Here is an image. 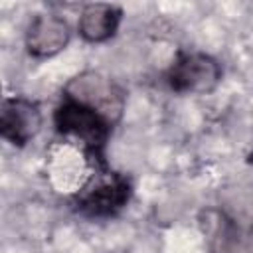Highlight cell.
I'll return each mask as SVG.
<instances>
[{
  "label": "cell",
  "instance_id": "1",
  "mask_svg": "<svg viewBox=\"0 0 253 253\" xmlns=\"http://www.w3.org/2000/svg\"><path fill=\"white\" fill-rule=\"evenodd\" d=\"M55 126L61 134L81 142L83 148L95 158H99V152L109 134V123L93 109L75 101H67L57 107Z\"/></svg>",
  "mask_w": 253,
  "mask_h": 253
},
{
  "label": "cell",
  "instance_id": "2",
  "mask_svg": "<svg viewBox=\"0 0 253 253\" xmlns=\"http://www.w3.org/2000/svg\"><path fill=\"white\" fill-rule=\"evenodd\" d=\"M130 198V184L125 176L117 172L95 174L93 182L83 188L77 198V208L89 217H109L115 215Z\"/></svg>",
  "mask_w": 253,
  "mask_h": 253
},
{
  "label": "cell",
  "instance_id": "3",
  "mask_svg": "<svg viewBox=\"0 0 253 253\" xmlns=\"http://www.w3.org/2000/svg\"><path fill=\"white\" fill-rule=\"evenodd\" d=\"M69 101L81 103L101 115L109 125L119 119L123 111V91L99 73H85L67 85Z\"/></svg>",
  "mask_w": 253,
  "mask_h": 253
},
{
  "label": "cell",
  "instance_id": "4",
  "mask_svg": "<svg viewBox=\"0 0 253 253\" xmlns=\"http://www.w3.org/2000/svg\"><path fill=\"white\" fill-rule=\"evenodd\" d=\"M221 77L217 61L204 53H186L168 71V83L178 93H208Z\"/></svg>",
  "mask_w": 253,
  "mask_h": 253
},
{
  "label": "cell",
  "instance_id": "5",
  "mask_svg": "<svg viewBox=\"0 0 253 253\" xmlns=\"http://www.w3.org/2000/svg\"><path fill=\"white\" fill-rule=\"evenodd\" d=\"M42 117L38 107L26 99H8L2 105V136L12 144H26L40 128Z\"/></svg>",
  "mask_w": 253,
  "mask_h": 253
},
{
  "label": "cell",
  "instance_id": "6",
  "mask_svg": "<svg viewBox=\"0 0 253 253\" xmlns=\"http://www.w3.org/2000/svg\"><path fill=\"white\" fill-rule=\"evenodd\" d=\"M67 40H69L67 24L59 16L43 14L32 22L28 36H26V45L32 55L47 57L63 49Z\"/></svg>",
  "mask_w": 253,
  "mask_h": 253
},
{
  "label": "cell",
  "instance_id": "7",
  "mask_svg": "<svg viewBox=\"0 0 253 253\" xmlns=\"http://www.w3.org/2000/svg\"><path fill=\"white\" fill-rule=\"evenodd\" d=\"M121 22V10L113 4H89L79 18V34L87 42L109 40Z\"/></svg>",
  "mask_w": 253,
  "mask_h": 253
},
{
  "label": "cell",
  "instance_id": "8",
  "mask_svg": "<svg viewBox=\"0 0 253 253\" xmlns=\"http://www.w3.org/2000/svg\"><path fill=\"white\" fill-rule=\"evenodd\" d=\"M251 162H253V154H251Z\"/></svg>",
  "mask_w": 253,
  "mask_h": 253
}]
</instances>
